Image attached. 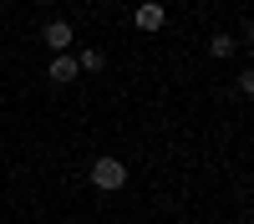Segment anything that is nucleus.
Masks as SVG:
<instances>
[{
  "instance_id": "obj_1",
  "label": "nucleus",
  "mask_w": 254,
  "mask_h": 224,
  "mask_svg": "<svg viewBox=\"0 0 254 224\" xmlns=\"http://www.w3.org/2000/svg\"><path fill=\"white\" fill-rule=\"evenodd\" d=\"M92 183L112 194V189H122V183H127V168H122L117 158H97V163H92Z\"/></svg>"
},
{
  "instance_id": "obj_2",
  "label": "nucleus",
  "mask_w": 254,
  "mask_h": 224,
  "mask_svg": "<svg viewBox=\"0 0 254 224\" xmlns=\"http://www.w3.org/2000/svg\"><path fill=\"white\" fill-rule=\"evenodd\" d=\"M163 20H168V10L158 5V0H142L137 15H132V26H137V31H163Z\"/></svg>"
},
{
  "instance_id": "obj_3",
  "label": "nucleus",
  "mask_w": 254,
  "mask_h": 224,
  "mask_svg": "<svg viewBox=\"0 0 254 224\" xmlns=\"http://www.w3.org/2000/svg\"><path fill=\"white\" fill-rule=\"evenodd\" d=\"M46 46H51L56 56L71 46V20H51V26H46Z\"/></svg>"
},
{
  "instance_id": "obj_4",
  "label": "nucleus",
  "mask_w": 254,
  "mask_h": 224,
  "mask_svg": "<svg viewBox=\"0 0 254 224\" xmlns=\"http://www.w3.org/2000/svg\"><path fill=\"white\" fill-rule=\"evenodd\" d=\"M46 72H51V81H71L81 67H76V56H66V51H61V56H51V67H46Z\"/></svg>"
},
{
  "instance_id": "obj_5",
  "label": "nucleus",
  "mask_w": 254,
  "mask_h": 224,
  "mask_svg": "<svg viewBox=\"0 0 254 224\" xmlns=\"http://www.w3.org/2000/svg\"><path fill=\"white\" fill-rule=\"evenodd\" d=\"M76 67L81 72H102V51H76Z\"/></svg>"
},
{
  "instance_id": "obj_6",
  "label": "nucleus",
  "mask_w": 254,
  "mask_h": 224,
  "mask_svg": "<svg viewBox=\"0 0 254 224\" xmlns=\"http://www.w3.org/2000/svg\"><path fill=\"white\" fill-rule=\"evenodd\" d=\"M214 56H234V41H229V36H214Z\"/></svg>"
},
{
  "instance_id": "obj_7",
  "label": "nucleus",
  "mask_w": 254,
  "mask_h": 224,
  "mask_svg": "<svg viewBox=\"0 0 254 224\" xmlns=\"http://www.w3.org/2000/svg\"><path fill=\"white\" fill-rule=\"evenodd\" d=\"M41 5H46V0H41Z\"/></svg>"
}]
</instances>
